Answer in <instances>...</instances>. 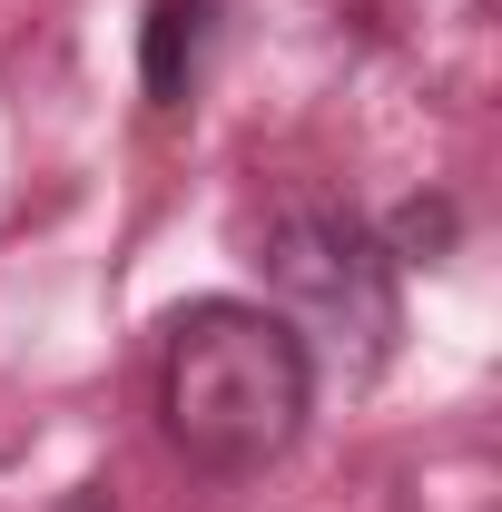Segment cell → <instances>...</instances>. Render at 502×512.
<instances>
[{"label":"cell","instance_id":"cell-1","mask_svg":"<svg viewBox=\"0 0 502 512\" xmlns=\"http://www.w3.org/2000/svg\"><path fill=\"white\" fill-rule=\"evenodd\" d=\"M158 414H168V444L188 453L197 473L247 483L266 463H286L296 434H306V414H315L306 335L276 306H247V296L178 306L168 355H158Z\"/></svg>","mask_w":502,"mask_h":512},{"label":"cell","instance_id":"cell-2","mask_svg":"<svg viewBox=\"0 0 502 512\" xmlns=\"http://www.w3.org/2000/svg\"><path fill=\"white\" fill-rule=\"evenodd\" d=\"M256 266H266V286L286 296L276 316L306 335V355L325 345L345 375H384V355H394V335H404V296H394L384 237L355 207H325V197L276 207L266 237H256Z\"/></svg>","mask_w":502,"mask_h":512},{"label":"cell","instance_id":"cell-3","mask_svg":"<svg viewBox=\"0 0 502 512\" xmlns=\"http://www.w3.org/2000/svg\"><path fill=\"white\" fill-rule=\"evenodd\" d=\"M207 40H217V0H148V20H138V79H148L158 109H178L197 89Z\"/></svg>","mask_w":502,"mask_h":512},{"label":"cell","instance_id":"cell-4","mask_svg":"<svg viewBox=\"0 0 502 512\" xmlns=\"http://www.w3.org/2000/svg\"><path fill=\"white\" fill-rule=\"evenodd\" d=\"M60 512H119V503H109V483H79V493H69Z\"/></svg>","mask_w":502,"mask_h":512}]
</instances>
